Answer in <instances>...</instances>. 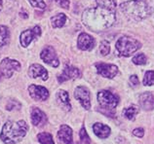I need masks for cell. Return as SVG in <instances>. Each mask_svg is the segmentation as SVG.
Segmentation results:
<instances>
[{
  "mask_svg": "<svg viewBox=\"0 0 154 144\" xmlns=\"http://www.w3.org/2000/svg\"><path fill=\"white\" fill-rule=\"evenodd\" d=\"M116 21V12L97 6L88 8L82 14V22L89 29L103 31L110 27Z\"/></svg>",
  "mask_w": 154,
  "mask_h": 144,
  "instance_id": "cell-1",
  "label": "cell"
},
{
  "mask_svg": "<svg viewBox=\"0 0 154 144\" xmlns=\"http://www.w3.org/2000/svg\"><path fill=\"white\" fill-rule=\"evenodd\" d=\"M120 9L127 19L141 21L153 13L154 4L152 0H130L121 3Z\"/></svg>",
  "mask_w": 154,
  "mask_h": 144,
  "instance_id": "cell-2",
  "label": "cell"
},
{
  "mask_svg": "<svg viewBox=\"0 0 154 144\" xmlns=\"http://www.w3.org/2000/svg\"><path fill=\"white\" fill-rule=\"evenodd\" d=\"M27 130L28 126L23 120L17 122L8 121L4 124L0 138L6 144H15L20 142L26 136Z\"/></svg>",
  "mask_w": 154,
  "mask_h": 144,
  "instance_id": "cell-3",
  "label": "cell"
},
{
  "mask_svg": "<svg viewBox=\"0 0 154 144\" xmlns=\"http://www.w3.org/2000/svg\"><path fill=\"white\" fill-rule=\"evenodd\" d=\"M97 99L102 108V111L104 112V114L110 117H114V110L119 104V98L118 95L113 94L112 92L107 90L100 91L97 94Z\"/></svg>",
  "mask_w": 154,
  "mask_h": 144,
  "instance_id": "cell-4",
  "label": "cell"
},
{
  "mask_svg": "<svg viewBox=\"0 0 154 144\" xmlns=\"http://www.w3.org/2000/svg\"><path fill=\"white\" fill-rule=\"evenodd\" d=\"M141 47V44L139 40L131 37V36L124 35L116 41L115 49L118 52L121 57H131Z\"/></svg>",
  "mask_w": 154,
  "mask_h": 144,
  "instance_id": "cell-5",
  "label": "cell"
},
{
  "mask_svg": "<svg viewBox=\"0 0 154 144\" xmlns=\"http://www.w3.org/2000/svg\"><path fill=\"white\" fill-rule=\"evenodd\" d=\"M20 69H21V63L16 59L6 58L0 63V72L5 78H10L16 71H19Z\"/></svg>",
  "mask_w": 154,
  "mask_h": 144,
  "instance_id": "cell-6",
  "label": "cell"
},
{
  "mask_svg": "<svg viewBox=\"0 0 154 144\" xmlns=\"http://www.w3.org/2000/svg\"><path fill=\"white\" fill-rule=\"evenodd\" d=\"M96 68L98 74L103 76L104 78L112 79L118 74L119 69L118 66L115 64H111V63H104V62H98L96 63Z\"/></svg>",
  "mask_w": 154,
  "mask_h": 144,
  "instance_id": "cell-7",
  "label": "cell"
},
{
  "mask_svg": "<svg viewBox=\"0 0 154 144\" xmlns=\"http://www.w3.org/2000/svg\"><path fill=\"white\" fill-rule=\"evenodd\" d=\"M74 98L80 102L84 109L89 110L91 108V94L86 87L78 86L74 91Z\"/></svg>",
  "mask_w": 154,
  "mask_h": 144,
  "instance_id": "cell-8",
  "label": "cell"
},
{
  "mask_svg": "<svg viewBox=\"0 0 154 144\" xmlns=\"http://www.w3.org/2000/svg\"><path fill=\"white\" fill-rule=\"evenodd\" d=\"M40 35H41V28H40L39 26H35L32 27V28L23 31L21 33V36H20L21 45L23 48L28 47V45H29L32 40L38 38Z\"/></svg>",
  "mask_w": 154,
  "mask_h": 144,
  "instance_id": "cell-9",
  "label": "cell"
},
{
  "mask_svg": "<svg viewBox=\"0 0 154 144\" xmlns=\"http://www.w3.org/2000/svg\"><path fill=\"white\" fill-rule=\"evenodd\" d=\"M40 58L46 64H49L53 67H58L60 65L58 56H57L56 51L52 46H47L44 48L40 53Z\"/></svg>",
  "mask_w": 154,
  "mask_h": 144,
  "instance_id": "cell-10",
  "label": "cell"
},
{
  "mask_svg": "<svg viewBox=\"0 0 154 144\" xmlns=\"http://www.w3.org/2000/svg\"><path fill=\"white\" fill-rule=\"evenodd\" d=\"M96 41L93 36L88 33H80L77 39V47L81 51H91L95 48Z\"/></svg>",
  "mask_w": 154,
  "mask_h": 144,
  "instance_id": "cell-11",
  "label": "cell"
},
{
  "mask_svg": "<svg viewBox=\"0 0 154 144\" xmlns=\"http://www.w3.org/2000/svg\"><path fill=\"white\" fill-rule=\"evenodd\" d=\"M28 93L30 98L37 101H44L49 98V91L45 87L37 86V85H30L28 87Z\"/></svg>",
  "mask_w": 154,
  "mask_h": 144,
  "instance_id": "cell-12",
  "label": "cell"
},
{
  "mask_svg": "<svg viewBox=\"0 0 154 144\" xmlns=\"http://www.w3.org/2000/svg\"><path fill=\"white\" fill-rule=\"evenodd\" d=\"M81 76V72L80 70L75 66H71V65H67L64 67V69L63 70L62 74L58 76V81L60 83H63L67 81V80L70 79H77L80 78Z\"/></svg>",
  "mask_w": 154,
  "mask_h": 144,
  "instance_id": "cell-13",
  "label": "cell"
},
{
  "mask_svg": "<svg viewBox=\"0 0 154 144\" xmlns=\"http://www.w3.org/2000/svg\"><path fill=\"white\" fill-rule=\"evenodd\" d=\"M30 118H31V123L33 124V126L38 127V128L45 126L47 123L46 114L37 107H33L31 109Z\"/></svg>",
  "mask_w": 154,
  "mask_h": 144,
  "instance_id": "cell-14",
  "label": "cell"
},
{
  "mask_svg": "<svg viewBox=\"0 0 154 144\" xmlns=\"http://www.w3.org/2000/svg\"><path fill=\"white\" fill-rule=\"evenodd\" d=\"M28 75L30 76L31 78H41L43 81H47L48 77V71L44 66L37 64V63H34V64H31L28 68Z\"/></svg>",
  "mask_w": 154,
  "mask_h": 144,
  "instance_id": "cell-15",
  "label": "cell"
},
{
  "mask_svg": "<svg viewBox=\"0 0 154 144\" xmlns=\"http://www.w3.org/2000/svg\"><path fill=\"white\" fill-rule=\"evenodd\" d=\"M58 139L60 144H72V129L67 125H63L58 131Z\"/></svg>",
  "mask_w": 154,
  "mask_h": 144,
  "instance_id": "cell-16",
  "label": "cell"
},
{
  "mask_svg": "<svg viewBox=\"0 0 154 144\" xmlns=\"http://www.w3.org/2000/svg\"><path fill=\"white\" fill-rule=\"evenodd\" d=\"M140 105L145 111L154 110V94L150 92H146L140 95Z\"/></svg>",
  "mask_w": 154,
  "mask_h": 144,
  "instance_id": "cell-17",
  "label": "cell"
},
{
  "mask_svg": "<svg viewBox=\"0 0 154 144\" xmlns=\"http://www.w3.org/2000/svg\"><path fill=\"white\" fill-rule=\"evenodd\" d=\"M93 131L99 138H107L111 134V129L108 126L102 123H95L93 125Z\"/></svg>",
  "mask_w": 154,
  "mask_h": 144,
  "instance_id": "cell-18",
  "label": "cell"
},
{
  "mask_svg": "<svg viewBox=\"0 0 154 144\" xmlns=\"http://www.w3.org/2000/svg\"><path fill=\"white\" fill-rule=\"evenodd\" d=\"M57 101H58V104L66 111L71 110L69 95H68V93L66 91L60 90L58 93H57Z\"/></svg>",
  "mask_w": 154,
  "mask_h": 144,
  "instance_id": "cell-19",
  "label": "cell"
},
{
  "mask_svg": "<svg viewBox=\"0 0 154 144\" xmlns=\"http://www.w3.org/2000/svg\"><path fill=\"white\" fill-rule=\"evenodd\" d=\"M66 22V16L63 13H60L51 18V25L54 28L63 27Z\"/></svg>",
  "mask_w": 154,
  "mask_h": 144,
  "instance_id": "cell-20",
  "label": "cell"
},
{
  "mask_svg": "<svg viewBox=\"0 0 154 144\" xmlns=\"http://www.w3.org/2000/svg\"><path fill=\"white\" fill-rule=\"evenodd\" d=\"M139 111H140L139 106L132 104L123 110V116H125V118H127L128 120L133 121V120H135L136 116L137 115V113H139Z\"/></svg>",
  "mask_w": 154,
  "mask_h": 144,
  "instance_id": "cell-21",
  "label": "cell"
},
{
  "mask_svg": "<svg viewBox=\"0 0 154 144\" xmlns=\"http://www.w3.org/2000/svg\"><path fill=\"white\" fill-rule=\"evenodd\" d=\"M97 5L108 9L110 11L116 12V1L115 0H96Z\"/></svg>",
  "mask_w": 154,
  "mask_h": 144,
  "instance_id": "cell-22",
  "label": "cell"
},
{
  "mask_svg": "<svg viewBox=\"0 0 154 144\" xmlns=\"http://www.w3.org/2000/svg\"><path fill=\"white\" fill-rule=\"evenodd\" d=\"M10 33L8 27L5 26H0V47L6 45L9 41Z\"/></svg>",
  "mask_w": 154,
  "mask_h": 144,
  "instance_id": "cell-23",
  "label": "cell"
},
{
  "mask_svg": "<svg viewBox=\"0 0 154 144\" xmlns=\"http://www.w3.org/2000/svg\"><path fill=\"white\" fill-rule=\"evenodd\" d=\"M37 139L41 144H55L52 134L49 133H40L37 135Z\"/></svg>",
  "mask_w": 154,
  "mask_h": 144,
  "instance_id": "cell-24",
  "label": "cell"
},
{
  "mask_svg": "<svg viewBox=\"0 0 154 144\" xmlns=\"http://www.w3.org/2000/svg\"><path fill=\"white\" fill-rule=\"evenodd\" d=\"M143 83L144 86H153L154 85V70H148L145 72L143 76Z\"/></svg>",
  "mask_w": 154,
  "mask_h": 144,
  "instance_id": "cell-25",
  "label": "cell"
},
{
  "mask_svg": "<svg viewBox=\"0 0 154 144\" xmlns=\"http://www.w3.org/2000/svg\"><path fill=\"white\" fill-rule=\"evenodd\" d=\"M133 63H135L136 65H144L147 62V58L145 57L144 54H137L132 58Z\"/></svg>",
  "mask_w": 154,
  "mask_h": 144,
  "instance_id": "cell-26",
  "label": "cell"
},
{
  "mask_svg": "<svg viewBox=\"0 0 154 144\" xmlns=\"http://www.w3.org/2000/svg\"><path fill=\"white\" fill-rule=\"evenodd\" d=\"M80 142L82 144H91V138L87 134V130H85V128L82 127V129L80 130Z\"/></svg>",
  "mask_w": 154,
  "mask_h": 144,
  "instance_id": "cell-27",
  "label": "cell"
},
{
  "mask_svg": "<svg viewBox=\"0 0 154 144\" xmlns=\"http://www.w3.org/2000/svg\"><path fill=\"white\" fill-rule=\"evenodd\" d=\"M100 53L103 56H107L109 53H110V44H109L107 41H103L100 42Z\"/></svg>",
  "mask_w": 154,
  "mask_h": 144,
  "instance_id": "cell-28",
  "label": "cell"
},
{
  "mask_svg": "<svg viewBox=\"0 0 154 144\" xmlns=\"http://www.w3.org/2000/svg\"><path fill=\"white\" fill-rule=\"evenodd\" d=\"M28 2L34 8H38V9H45L46 8V4L44 0H28Z\"/></svg>",
  "mask_w": 154,
  "mask_h": 144,
  "instance_id": "cell-29",
  "label": "cell"
},
{
  "mask_svg": "<svg viewBox=\"0 0 154 144\" xmlns=\"http://www.w3.org/2000/svg\"><path fill=\"white\" fill-rule=\"evenodd\" d=\"M129 82H130V85H131L133 88H136L140 85V80H139V77L136 75V74H132L130 76L129 78Z\"/></svg>",
  "mask_w": 154,
  "mask_h": 144,
  "instance_id": "cell-30",
  "label": "cell"
},
{
  "mask_svg": "<svg viewBox=\"0 0 154 144\" xmlns=\"http://www.w3.org/2000/svg\"><path fill=\"white\" fill-rule=\"evenodd\" d=\"M53 1H55L60 7L63 8V9H68L70 5L69 0H53Z\"/></svg>",
  "mask_w": 154,
  "mask_h": 144,
  "instance_id": "cell-31",
  "label": "cell"
},
{
  "mask_svg": "<svg viewBox=\"0 0 154 144\" xmlns=\"http://www.w3.org/2000/svg\"><path fill=\"white\" fill-rule=\"evenodd\" d=\"M133 134L137 137L141 138V137H143V135H144V130L143 128H137V129L133 130Z\"/></svg>",
  "mask_w": 154,
  "mask_h": 144,
  "instance_id": "cell-32",
  "label": "cell"
},
{
  "mask_svg": "<svg viewBox=\"0 0 154 144\" xmlns=\"http://www.w3.org/2000/svg\"><path fill=\"white\" fill-rule=\"evenodd\" d=\"M20 16H21V17H23V19H27V17H28V15L26 14V12L25 10H22V12L20 13Z\"/></svg>",
  "mask_w": 154,
  "mask_h": 144,
  "instance_id": "cell-33",
  "label": "cell"
},
{
  "mask_svg": "<svg viewBox=\"0 0 154 144\" xmlns=\"http://www.w3.org/2000/svg\"><path fill=\"white\" fill-rule=\"evenodd\" d=\"M1 5H2V0H0V7H1Z\"/></svg>",
  "mask_w": 154,
  "mask_h": 144,
  "instance_id": "cell-34",
  "label": "cell"
}]
</instances>
